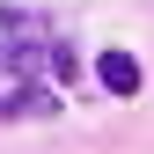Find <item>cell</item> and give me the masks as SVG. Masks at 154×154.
<instances>
[{"instance_id":"obj_3","label":"cell","mask_w":154,"mask_h":154,"mask_svg":"<svg viewBox=\"0 0 154 154\" xmlns=\"http://www.w3.org/2000/svg\"><path fill=\"white\" fill-rule=\"evenodd\" d=\"M95 81L110 95H140V59H132V51H103V59H95Z\"/></svg>"},{"instance_id":"obj_2","label":"cell","mask_w":154,"mask_h":154,"mask_svg":"<svg viewBox=\"0 0 154 154\" xmlns=\"http://www.w3.org/2000/svg\"><path fill=\"white\" fill-rule=\"evenodd\" d=\"M0 118H59V88L37 81H0Z\"/></svg>"},{"instance_id":"obj_1","label":"cell","mask_w":154,"mask_h":154,"mask_svg":"<svg viewBox=\"0 0 154 154\" xmlns=\"http://www.w3.org/2000/svg\"><path fill=\"white\" fill-rule=\"evenodd\" d=\"M51 29L44 15H29V8H0V81H37L51 59Z\"/></svg>"},{"instance_id":"obj_4","label":"cell","mask_w":154,"mask_h":154,"mask_svg":"<svg viewBox=\"0 0 154 154\" xmlns=\"http://www.w3.org/2000/svg\"><path fill=\"white\" fill-rule=\"evenodd\" d=\"M44 66H51V88H73V81H81V51H73L66 37H51V59Z\"/></svg>"}]
</instances>
